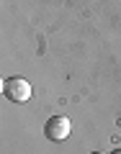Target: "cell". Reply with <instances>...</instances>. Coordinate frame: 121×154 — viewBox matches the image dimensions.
Instances as JSON below:
<instances>
[{
	"label": "cell",
	"mask_w": 121,
	"mask_h": 154,
	"mask_svg": "<svg viewBox=\"0 0 121 154\" xmlns=\"http://www.w3.org/2000/svg\"><path fill=\"white\" fill-rule=\"evenodd\" d=\"M3 95L8 100H13V103H26L31 98V85H28V80H23L18 75L8 77L5 82H3Z\"/></svg>",
	"instance_id": "6da1fadb"
},
{
	"label": "cell",
	"mask_w": 121,
	"mask_h": 154,
	"mask_svg": "<svg viewBox=\"0 0 121 154\" xmlns=\"http://www.w3.org/2000/svg\"><path fill=\"white\" fill-rule=\"evenodd\" d=\"M113 154H121V149H116V152H113Z\"/></svg>",
	"instance_id": "3957f363"
},
{
	"label": "cell",
	"mask_w": 121,
	"mask_h": 154,
	"mask_svg": "<svg viewBox=\"0 0 121 154\" xmlns=\"http://www.w3.org/2000/svg\"><path fill=\"white\" fill-rule=\"evenodd\" d=\"M90 154H103V152H90Z\"/></svg>",
	"instance_id": "277c9868"
},
{
	"label": "cell",
	"mask_w": 121,
	"mask_h": 154,
	"mask_svg": "<svg viewBox=\"0 0 121 154\" xmlns=\"http://www.w3.org/2000/svg\"><path fill=\"white\" fill-rule=\"evenodd\" d=\"M70 128L72 126H70V118L67 116H52L44 123V136L49 141H65L70 136Z\"/></svg>",
	"instance_id": "7a4b0ae2"
}]
</instances>
